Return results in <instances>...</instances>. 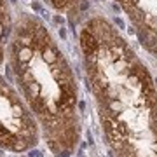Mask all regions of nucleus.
<instances>
[{"label":"nucleus","mask_w":157,"mask_h":157,"mask_svg":"<svg viewBox=\"0 0 157 157\" xmlns=\"http://www.w3.org/2000/svg\"><path fill=\"white\" fill-rule=\"evenodd\" d=\"M40 128L26 101L0 75V148L26 152L37 147Z\"/></svg>","instance_id":"obj_2"},{"label":"nucleus","mask_w":157,"mask_h":157,"mask_svg":"<svg viewBox=\"0 0 157 157\" xmlns=\"http://www.w3.org/2000/svg\"><path fill=\"white\" fill-rule=\"evenodd\" d=\"M11 59L23 98L49 150L58 157H70L80 138L77 84L42 23L33 17L19 23L11 44Z\"/></svg>","instance_id":"obj_1"},{"label":"nucleus","mask_w":157,"mask_h":157,"mask_svg":"<svg viewBox=\"0 0 157 157\" xmlns=\"http://www.w3.org/2000/svg\"><path fill=\"white\" fill-rule=\"evenodd\" d=\"M80 47L84 51L86 56H91V54H94L100 51V40L96 37L91 30H82V33H80Z\"/></svg>","instance_id":"obj_3"}]
</instances>
